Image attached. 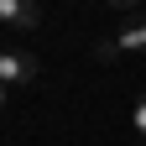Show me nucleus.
I'll list each match as a JSON object with an SVG mask.
<instances>
[{"label": "nucleus", "mask_w": 146, "mask_h": 146, "mask_svg": "<svg viewBox=\"0 0 146 146\" xmlns=\"http://www.w3.org/2000/svg\"><path fill=\"white\" fill-rule=\"evenodd\" d=\"M94 58H99V63H115L120 47H115V42H94Z\"/></svg>", "instance_id": "39448f33"}, {"label": "nucleus", "mask_w": 146, "mask_h": 146, "mask_svg": "<svg viewBox=\"0 0 146 146\" xmlns=\"http://www.w3.org/2000/svg\"><path fill=\"white\" fill-rule=\"evenodd\" d=\"M0 110H5V84H0Z\"/></svg>", "instance_id": "0eeeda50"}, {"label": "nucleus", "mask_w": 146, "mask_h": 146, "mask_svg": "<svg viewBox=\"0 0 146 146\" xmlns=\"http://www.w3.org/2000/svg\"><path fill=\"white\" fill-rule=\"evenodd\" d=\"M36 21H42L36 0H0V26H21V31H31Z\"/></svg>", "instance_id": "f03ea898"}, {"label": "nucleus", "mask_w": 146, "mask_h": 146, "mask_svg": "<svg viewBox=\"0 0 146 146\" xmlns=\"http://www.w3.org/2000/svg\"><path fill=\"white\" fill-rule=\"evenodd\" d=\"M131 120H136V136H141V141H146V94H141V99H136V110H131Z\"/></svg>", "instance_id": "20e7f679"}, {"label": "nucleus", "mask_w": 146, "mask_h": 146, "mask_svg": "<svg viewBox=\"0 0 146 146\" xmlns=\"http://www.w3.org/2000/svg\"><path fill=\"white\" fill-rule=\"evenodd\" d=\"M31 78H36V58L0 42V84H5V89L16 84V89H21V84H31Z\"/></svg>", "instance_id": "f257e3e1"}, {"label": "nucleus", "mask_w": 146, "mask_h": 146, "mask_svg": "<svg viewBox=\"0 0 146 146\" xmlns=\"http://www.w3.org/2000/svg\"><path fill=\"white\" fill-rule=\"evenodd\" d=\"M115 47H120V52H146V16H131V21L120 26Z\"/></svg>", "instance_id": "7ed1b4c3"}, {"label": "nucleus", "mask_w": 146, "mask_h": 146, "mask_svg": "<svg viewBox=\"0 0 146 146\" xmlns=\"http://www.w3.org/2000/svg\"><path fill=\"white\" fill-rule=\"evenodd\" d=\"M104 5H110V11H120V16H131V11L141 5V0H104Z\"/></svg>", "instance_id": "423d86ee"}]
</instances>
